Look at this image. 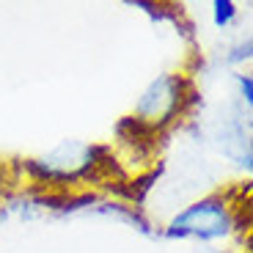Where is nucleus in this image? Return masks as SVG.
I'll list each match as a JSON object with an SVG mask.
<instances>
[{"label":"nucleus","mask_w":253,"mask_h":253,"mask_svg":"<svg viewBox=\"0 0 253 253\" xmlns=\"http://www.w3.org/2000/svg\"><path fill=\"white\" fill-rule=\"evenodd\" d=\"M242 223V201H237L228 190H215L179 207L163 223L160 234L176 242L223 245L240 234Z\"/></svg>","instance_id":"obj_1"},{"label":"nucleus","mask_w":253,"mask_h":253,"mask_svg":"<svg viewBox=\"0 0 253 253\" xmlns=\"http://www.w3.org/2000/svg\"><path fill=\"white\" fill-rule=\"evenodd\" d=\"M193 102V80L184 72H163L143 85L126 121L143 132H165L187 113Z\"/></svg>","instance_id":"obj_2"},{"label":"nucleus","mask_w":253,"mask_h":253,"mask_svg":"<svg viewBox=\"0 0 253 253\" xmlns=\"http://www.w3.org/2000/svg\"><path fill=\"white\" fill-rule=\"evenodd\" d=\"M102 149L80 140H63L61 146L44 152L42 157L28 160V171L36 182L47 184H77L88 182L96 171H99Z\"/></svg>","instance_id":"obj_3"},{"label":"nucleus","mask_w":253,"mask_h":253,"mask_svg":"<svg viewBox=\"0 0 253 253\" xmlns=\"http://www.w3.org/2000/svg\"><path fill=\"white\" fill-rule=\"evenodd\" d=\"M240 3H234V0H212L209 3V22L220 33H228L231 28L240 25Z\"/></svg>","instance_id":"obj_4"},{"label":"nucleus","mask_w":253,"mask_h":253,"mask_svg":"<svg viewBox=\"0 0 253 253\" xmlns=\"http://www.w3.org/2000/svg\"><path fill=\"white\" fill-rule=\"evenodd\" d=\"M251 58H253V42H251L248 33H242V36H237L234 42H228L226 44L220 61H223V66H228L231 72H240V69H245L248 63H251Z\"/></svg>","instance_id":"obj_5"},{"label":"nucleus","mask_w":253,"mask_h":253,"mask_svg":"<svg viewBox=\"0 0 253 253\" xmlns=\"http://www.w3.org/2000/svg\"><path fill=\"white\" fill-rule=\"evenodd\" d=\"M231 96H234L237 108L251 113V108H253V77L248 69L231 72Z\"/></svg>","instance_id":"obj_6"}]
</instances>
